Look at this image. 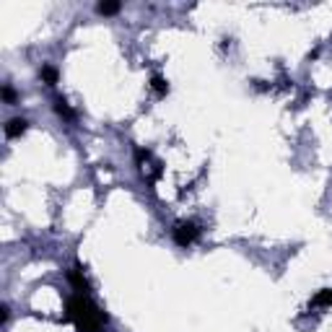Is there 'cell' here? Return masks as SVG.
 Returning <instances> with one entry per match:
<instances>
[{
  "mask_svg": "<svg viewBox=\"0 0 332 332\" xmlns=\"http://www.w3.org/2000/svg\"><path fill=\"white\" fill-rule=\"evenodd\" d=\"M68 319L78 327V332H101L106 324L104 312H99V306L83 293L68 299Z\"/></svg>",
  "mask_w": 332,
  "mask_h": 332,
  "instance_id": "obj_1",
  "label": "cell"
},
{
  "mask_svg": "<svg viewBox=\"0 0 332 332\" xmlns=\"http://www.w3.org/2000/svg\"><path fill=\"white\" fill-rule=\"evenodd\" d=\"M197 234H200L197 224H192V220H182V224H176V229H174V241L179 247H187V244H192V241L197 239Z\"/></svg>",
  "mask_w": 332,
  "mask_h": 332,
  "instance_id": "obj_2",
  "label": "cell"
},
{
  "mask_svg": "<svg viewBox=\"0 0 332 332\" xmlns=\"http://www.w3.org/2000/svg\"><path fill=\"white\" fill-rule=\"evenodd\" d=\"M70 283H73V288H76V293H83V296H88V291H91V285H88V280H86V275H83V268L81 265H76V268L70 270Z\"/></svg>",
  "mask_w": 332,
  "mask_h": 332,
  "instance_id": "obj_3",
  "label": "cell"
},
{
  "mask_svg": "<svg viewBox=\"0 0 332 332\" xmlns=\"http://www.w3.org/2000/svg\"><path fill=\"white\" fill-rule=\"evenodd\" d=\"M26 120H21V117H13V120H8V125H6V138H18V135H24L26 132Z\"/></svg>",
  "mask_w": 332,
  "mask_h": 332,
  "instance_id": "obj_4",
  "label": "cell"
},
{
  "mask_svg": "<svg viewBox=\"0 0 332 332\" xmlns=\"http://www.w3.org/2000/svg\"><path fill=\"white\" fill-rule=\"evenodd\" d=\"M55 112H57L60 117H65V120H76V112L68 106V101H65V99H57V101H55Z\"/></svg>",
  "mask_w": 332,
  "mask_h": 332,
  "instance_id": "obj_5",
  "label": "cell"
},
{
  "mask_svg": "<svg viewBox=\"0 0 332 332\" xmlns=\"http://www.w3.org/2000/svg\"><path fill=\"white\" fill-rule=\"evenodd\" d=\"M120 3H99L96 6V13H101V16H115V13H120Z\"/></svg>",
  "mask_w": 332,
  "mask_h": 332,
  "instance_id": "obj_6",
  "label": "cell"
},
{
  "mask_svg": "<svg viewBox=\"0 0 332 332\" xmlns=\"http://www.w3.org/2000/svg\"><path fill=\"white\" fill-rule=\"evenodd\" d=\"M151 88H153L159 96H164V94H166V81H164L161 76H153V78H151Z\"/></svg>",
  "mask_w": 332,
  "mask_h": 332,
  "instance_id": "obj_7",
  "label": "cell"
},
{
  "mask_svg": "<svg viewBox=\"0 0 332 332\" xmlns=\"http://www.w3.org/2000/svg\"><path fill=\"white\" fill-rule=\"evenodd\" d=\"M42 78L52 86V83H57V70L52 68V65H44V68H42Z\"/></svg>",
  "mask_w": 332,
  "mask_h": 332,
  "instance_id": "obj_8",
  "label": "cell"
},
{
  "mask_svg": "<svg viewBox=\"0 0 332 332\" xmlns=\"http://www.w3.org/2000/svg\"><path fill=\"white\" fill-rule=\"evenodd\" d=\"M329 304H332V291H322V293H317L314 306H329Z\"/></svg>",
  "mask_w": 332,
  "mask_h": 332,
  "instance_id": "obj_9",
  "label": "cell"
},
{
  "mask_svg": "<svg viewBox=\"0 0 332 332\" xmlns=\"http://www.w3.org/2000/svg\"><path fill=\"white\" fill-rule=\"evenodd\" d=\"M3 99H6L8 104H13V101H16V94H13V88H11L8 83L3 86Z\"/></svg>",
  "mask_w": 332,
  "mask_h": 332,
  "instance_id": "obj_10",
  "label": "cell"
},
{
  "mask_svg": "<svg viewBox=\"0 0 332 332\" xmlns=\"http://www.w3.org/2000/svg\"><path fill=\"white\" fill-rule=\"evenodd\" d=\"M0 312H3V314H0V322H8V317H11V309H8V304H3V306H0Z\"/></svg>",
  "mask_w": 332,
  "mask_h": 332,
  "instance_id": "obj_11",
  "label": "cell"
}]
</instances>
